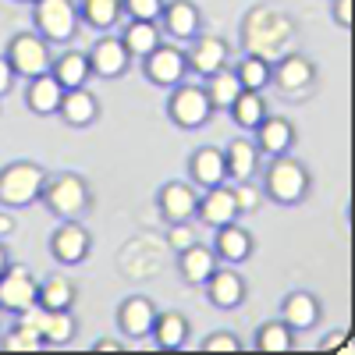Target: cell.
Listing matches in <instances>:
<instances>
[{
    "label": "cell",
    "instance_id": "cell-41",
    "mask_svg": "<svg viewBox=\"0 0 355 355\" xmlns=\"http://www.w3.org/2000/svg\"><path fill=\"white\" fill-rule=\"evenodd\" d=\"M15 82H18V75H15L11 61H8L4 53H0V96H8L11 89H15Z\"/></svg>",
    "mask_w": 355,
    "mask_h": 355
},
{
    "label": "cell",
    "instance_id": "cell-19",
    "mask_svg": "<svg viewBox=\"0 0 355 355\" xmlns=\"http://www.w3.org/2000/svg\"><path fill=\"white\" fill-rule=\"evenodd\" d=\"M313 78H316V68H313V61L306 53H288L284 61L274 68V75H270V82L288 96L306 93V89L313 85Z\"/></svg>",
    "mask_w": 355,
    "mask_h": 355
},
{
    "label": "cell",
    "instance_id": "cell-40",
    "mask_svg": "<svg viewBox=\"0 0 355 355\" xmlns=\"http://www.w3.org/2000/svg\"><path fill=\"white\" fill-rule=\"evenodd\" d=\"M202 352H242V341L231 331H217V334H210L202 341Z\"/></svg>",
    "mask_w": 355,
    "mask_h": 355
},
{
    "label": "cell",
    "instance_id": "cell-10",
    "mask_svg": "<svg viewBox=\"0 0 355 355\" xmlns=\"http://www.w3.org/2000/svg\"><path fill=\"white\" fill-rule=\"evenodd\" d=\"M160 33H167L178 43H192L202 33V15L192 0H171L160 11Z\"/></svg>",
    "mask_w": 355,
    "mask_h": 355
},
{
    "label": "cell",
    "instance_id": "cell-34",
    "mask_svg": "<svg viewBox=\"0 0 355 355\" xmlns=\"http://www.w3.org/2000/svg\"><path fill=\"white\" fill-rule=\"evenodd\" d=\"M234 75H239L242 89H252V93H263L266 85H270V75H274V64L266 61L263 53H245L239 68H231Z\"/></svg>",
    "mask_w": 355,
    "mask_h": 355
},
{
    "label": "cell",
    "instance_id": "cell-42",
    "mask_svg": "<svg viewBox=\"0 0 355 355\" xmlns=\"http://www.w3.org/2000/svg\"><path fill=\"white\" fill-rule=\"evenodd\" d=\"M334 21L341 28H352V0H334Z\"/></svg>",
    "mask_w": 355,
    "mask_h": 355
},
{
    "label": "cell",
    "instance_id": "cell-21",
    "mask_svg": "<svg viewBox=\"0 0 355 355\" xmlns=\"http://www.w3.org/2000/svg\"><path fill=\"white\" fill-rule=\"evenodd\" d=\"M189 174L196 189H214L227 182V164H224V150L217 146H199L189 160Z\"/></svg>",
    "mask_w": 355,
    "mask_h": 355
},
{
    "label": "cell",
    "instance_id": "cell-1",
    "mask_svg": "<svg viewBox=\"0 0 355 355\" xmlns=\"http://www.w3.org/2000/svg\"><path fill=\"white\" fill-rule=\"evenodd\" d=\"M309 185H313V178H309L306 164H299L295 157L284 153V157H274L270 167H266L263 196L281 202V206H299L309 196Z\"/></svg>",
    "mask_w": 355,
    "mask_h": 355
},
{
    "label": "cell",
    "instance_id": "cell-20",
    "mask_svg": "<svg viewBox=\"0 0 355 355\" xmlns=\"http://www.w3.org/2000/svg\"><path fill=\"white\" fill-rule=\"evenodd\" d=\"M259 160H263V153L256 150V142L245 139V135L231 139L224 146V164H227L231 182H252V178L259 174Z\"/></svg>",
    "mask_w": 355,
    "mask_h": 355
},
{
    "label": "cell",
    "instance_id": "cell-26",
    "mask_svg": "<svg viewBox=\"0 0 355 355\" xmlns=\"http://www.w3.org/2000/svg\"><path fill=\"white\" fill-rule=\"evenodd\" d=\"M50 75L61 82L64 89H78V85H89L93 71H89V57L78 53V50H64L61 57L50 61Z\"/></svg>",
    "mask_w": 355,
    "mask_h": 355
},
{
    "label": "cell",
    "instance_id": "cell-23",
    "mask_svg": "<svg viewBox=\"0 0 355 355\" xmlns=\"http://www.w3.org/2000/svg\"><path fill=\"white\" fill-rule=\"evenodd\" d=\"M214 231H217V234H214V252H217V259L239 266V263H245V259L252 256V234H249L239 220H231V224H224V227H214Z\"/></svg>",
    "mask_w": 355,
    "mask_h": 355
},
{
    "label": "cell",
    "instance_id": "cell-36",
    "mask_svg": "<svg viewBox=\"0 0 355 355\" xmlns=\"http://www.w3.org/2000/svg\"><path fill=\"white\" fill-rule=\"evenodd\" d=\"M43 348V338L33 331V327H28V323H15V327H11V334L4 338V352H40Z\"/></svg>",
    "mask_w": 355,
    "mask_h": 355
},
{
    "label": "cell",
    "instance_id": "cell-29",
    "mask_svg": "<svg viewBox=\"0 0 355 355\" xmlns=\"http://www.w3.org/2000/svg\"><path fill=\"white\" fill-rule=\"evenodd\" d=\"M75 331L78 323L71 316V309H50L43 327H40V338H43V348H64L75 341Z\"/></svg>",
    "mask_w": 355,
    "mask_h": 355
},
{
    "label": "cell",
    "instance_id": "cell-17",
    "mask_svg": "<svg viewBox=\"0 0 355 355\" xmlns=\"http://www.w3.org/2000/svg\"><path fill=\"white\" fill-rule=\"evenodd\" d=\"M252 132H256V139H252L256 150L263 157H270V160L274 157H284L291 146H295V128H291L288 117H270V114H266Z\"/></svg>",
    "mask_w": 355,
    "mask_h": 355
},
{
    "label": "cell",
    "instance_id": "cell-24",
    "mask_svg": "<svg viewBox=\"0 0 355 355\" xmlns=\"http://www.w3.org/2000/svg\"><path fill=\"white\" fill-rule=\"evenodd\" d=\"M61 96H64V85L57 82L50 71L36 75V78H28V89H25V103L33 114L40 117H53L57 107H61Z\"/></svg>",
    "mask_w": 355,
    "mask_h": 355
},
{
    "label": "cell",
    "instance_id": "cell-8",
    "mask_svg": "<svg viewBox=\"0 0 355 355\" xmlns=\"http://www.w3.org/2000/svg\"><path fill=\"white\" fill-rule=\"evenodd\" d=\"M142 71L153 85L160 89H171L178 82L189 78V61H185V50L182 46H171V43H160L157 50H150L142 57Z\"/></svg>",
    "mask_w": 355,
    "mask_h": 355
},
{
    "label": "cell",
    "instance_id": "cell-4",
    "mask_svg": "<svg viewBox=\"0 0 355 355\" xmlns=\"http://www.w3.org/2000/svg\"><path fill=\"white\" fill-rule=\"evenodd\" d=\"M167 117H171V125L185 128V132L202 128V125L214 117V107H210V96H206V89H202L199 82H178V85H171Z\"/></svg>",
    "mask_w": 355,
    "mask_h": 355
},
{
    "label": "cell",
    "instance_id": "cell-25",
    "mask_svg": "<svg viewBox=\"0 0 355 355\" xmlns=\"http://www.w3.org/2000/svg\"><path fill=\"white\" fill-rule=\"evenodd\" d=\"M217 266H220V259H217V252L210 245H199L196 242V245L178 252V270H182V277L189 284H206V277H210Z\"/></svg>",
    "mask_w": 355,
    "mask_h": 355
},
{
    "label": "cell",
    "instance_id": "cell-28",
    "mask_svg": "<svg viewBox=\"0 0 355 355\" xmlns=\"http://www.w3.org/2000/svg\"><path fill=\"white\" fill-rule=\"evenodd\" d=\"M150 338H153L164 352L185 348V341H189V320H185L182 313H157V323H153Z\"/></svg>",
    "mask_w": 355,
    "mask_h": 355
},
{
    "label": "cell",
    "instance_id": "cell-35",
    "mask_svg": "<svg viewBox=\"0 0 355 355\" xmlns=\"http://www.w3.org/2000/svg\"><path fill=\"white\" fill-rule=\"evenodd\" d=\"M75 299H78V288L68 277H46V281H40L36 302H43L46 309H71Z\"/></svg>",
    "mask_w": 355,
    "mask_h": 355
},
{
    "label": "cell",
    "instance_id": "cell-12",
    "mask_svg": "<svg viewBox=\"0 0 355 355\" xmlns=\"http://www.w3.org/2000/svg\"><path fill=\"white\" fill-rule=\"evenodd\" d=\"M157 302L146 299V295H128V299L117 306V331L125 338H150L153 323H157Z\"/></svg>",
    "mask_w": 355,
    "mask_h": 355
},
{
    "label": "cell",
    "instance_id": "cell-45",
    "mask_svg": "<svg viewBox=\"0 0 355 355\" xmlns=\"http://www.w3.org/2000/svg\"><path fill=\"white\" fill-rule=\"evenodd\" d=\"M93 348H96V352H121V341H110V338H103V341H96Z\"/></svg>",
    "mask_w": 355,
    "mask_h": 355
},
{
    "label": "cell",
    "instance_id": "cell-5",
    "mask_svg": "<svg viewBox=\"0 0 355 355\" xmlns=\"http://www.w3.org/2000/svg\"><path fill=\"white\" fill-rule=\"evenodd\" d=\"M33 21H36V33L46 43H68V40H75L82 18H78L75 0H36Z\"/></svg>",
    "mask_w": 355,
    "mask_h": 355
},
{
    "label": "cell",
    "instance_id": "cell-3",
    "mask_svg": "<svg viewBox=\"0 0 355 355\" xmlns=\"http://www.w3.org/2000/svg\"><path fill=\"white\" fill-rule=\"evenodd\" d=\"M46 202V210L53 217H61V220H78L85 210H89V202H93V192H89V182L82 174H57V178H46V185H43V196Z\"/></svg>",
    "mask_w": 355,
    "mask_h": 355
},
{
    "label": "cell",
    "instance_id": "cell-37",
    "mask_svg": "<svg viewBox=\"0 0 355 355\" xmlns=\"http://www.w3.org/2000/svg\"><path fill=\"white\" fill-rule=\"evenodd\" d=\"M164 4H167V0H121V11L132 21H160Z\"/></svg>",
    "mask_w": 355,
    "mask_h": 355
},
{
    "label": "cell",
    "instance_id": "cell-39",
    "mask_svg": "<svg viewBox=\"0 0 355 355\" xmlns=\"http://www.w3.org/2000/svg\"><path fill=\"white\" fill-rule=\"evenodd\" d=\"M199 239H196V227L189 224V220H174L171 227H167V245L174 249V252H182V249H189V245H196Z\"/></svg>",
    "mask_w": 355,
    "mask_h": 355
},
{
    "label": "cell",
    "instance_id": "cell-46",
    "mask_svg": "<svg viewBox=\"0 0 355 355\" xmlns=\"http://www.w3.org/2000/svg\"><path fill=\"white\" fill-rule=\"evenodd\" d=\"M8 270V249H4V242H0V274Z\"/></svg>",
    "mask_w": 355,
    "mask_h": 355
},
{
    "label": "cell",
    "instance_id": "cell-27",
    "mask_svg": "<svg viewBox=\"0 0 355 355\" xmlns=\"http://www.w3.org/2000/svg\"><path fill=\"white\" fill-rule=\"evenodd\" d=\"M117 40L125 43V50L132 57H146L150 50H157L164 43V33H160V21H128Z\"/></svg>",
    "mask_w": 355,
    "mask_h": 355
},
{
    "label": "cell",
    "instance_id": "cell-38",
    "mask_svg": "<svg viewBox=\"0 0 355 355\" xmlns=\"http://www.w3.org/2000/svg\"><path fill=\"white\" fill-rule=\"evenodd\" d=\"M234 202H239V214H252L259 210V202H263V189H256L252 182H234Z\"/></svg>",
    "mask_w": 355,
    "mask_h": 355
},
{
    "label": "cell",
    "instance_id": "cell-32",
    "mask_svg": "<svg viewBox=\"0 0 355 355\" xmlns=\"http://www.w3.org/2000/svg\"><path fill=\"white\" fill-rule=\"evenodd\" d=\"M256 352H270V355H284L295 348V331L288 327V323L277 316V320H266L263 327L256 331Z\"/></svg>",
    "mask_w": 355,
    "mask_h": 355
},
{
    "label": "cell",
    "instance_id": "cell-43",
    "mask_svg": "<svg viewBox=\"0 0 355 355\" xmlns=\"http://www.w3.org/2000/svg\"><path fill=\"white\" fill-rule=\"evenodd\" d=\"M345 338H348V331H331L327 338L320 341V348H323V352H338V345H341Z\"/></svg>",
    "mask_w": 355,
    "mask_h": 355
},
{
    "label": "cell",
    "instance_id": "cell-14",
    "mask_svg": "<svg viewBox=\"0 0 355 355\" xmlns=\"http://www.w3.org/2000/svg\"><path fill=\"white\" fill-rule=\"evenodd\" d=\"M196 217H199L206 227H224V224H231V220L242 217V214H239V202H234V192L227 189V182L199 192Z\"/></svg>",
    "mask_w": 355,
    "mask_h": 355
},
{
    "label": "cell",
    "instance_id": "cell-6",
    "mask_svg": "<svg viewBox=\"0 0 355 355\" xmlns=\"http://www.w3.org/2000/svg\"><path fill=\"white\" fill-rule=\"evenodd\" d=\"M4 57L11 61L18 78H36V75L50 71V61H53L50 43L40 33H18V36H11Z\"/></svg>",
    "mask_w": 355,
    "mask_h": 355
},
{
    "label": "cell",
    "instance_id": "cell-18",
    "mask_svg": "<svg viewBox=\"0 0 355 355\" xmlns=\"http://www.w3.org/2000/svg\"><path fill=\"white\" fill-rule=\"evenodd\" d=\"M57 117L71 128H89L100 117V100L89 93V85H78V89H64L61 96V107H57Z\"/></svg>",
    "mask_w": 355,
    "mask_h": 355
},
{
    "label": "cell",
    "instance_id": "cell-2",
    "mask_svg": "<svg viewBox=\"0 0 355 355\" xmlns=\"http://www.w3.org/2000/svg\"><path fill=\"white\" fill-rule=\"evenodd\" d=\"M46 171L33 160H15L0 171V206L4 210H25L43 196Z\"/></svg>",
    "mask_w": 355,
    "mask_h": 355
},
{
    "label": "cell",
    "instance_id": "cell-44",
    "mask_svg": "<svg viewBox=\"0 0 355 355\" xmlns=\"http://www.w3.org/2000/svg\"><path fill=\"white\" fill-rule=\"evenodd\" d=\"M15 227H18L15 214H0V242H4L8 234H15Z\"/></svg>",
    "mask_w": 355,
    "mask_h": 355
},
{
    "label": "cell",
    "instance_id": "cell-7",
    "mask_svg": "<svg viewBox=\"0 0 355 355\" xmlns=\"http://www.w3.org/2000/svg\"><path fill=\"white\" fill-rule=\"evenodd\" d=\"M40 281L25 263H8V270L0 274V313H21L36 302Z\"/></svg>",
    "mask_w": 355,
    "mask_h": 355
},
{
    "label": "cell",
    "instance_id": "cell-33",
    "mask_svg": "<svg viewBox=\"0 0 355 355\" xmlns=\"http://www.w3.org/2000/svg\"><path fill=\"white\" fill-rule=\"evenodd\" d=\"M227 114H231V121L239 125V128H245V132H252L263 117H266V100H263V93H252V89H242L239 93V100H234L231 107H227Z\"/></svg>",
    "mask_w": 355,
    "mask_h": 355
},
{
    "label": "cell",
    "instance_id": "cell-31",
    "mask_svg": "<svg viewBox=\"0 0 355 355\" xmlns=\"http://www.w3.org/2000/svg\"><path fill=\"white\" fill-rule=\"evenodd\" d=\"M202 82H206L202 89H206V96H210L214 110H227L242 93V82H239V75H234L231 68H220V71H214L210 78H202Z\"/></svg>",
    "mask_w": 355,
    "mask_h": 355
},
{
    "label": "cell",
    "instance_id": "cell-11",
    "mask_svg": "<svg viewBox=\"0 0 355 355\" xmlns=\"http://www.w3.org/2000/svg\"><path fill=\"white\" fill-rule=\"evenodd\" d=\"M185 61H189V75H199V78H210L214 71L227 68L231 61V50L220 36H196L192 46L185 50Z\"/></svg>",
    "mask_w": 355,
    "mask_h": 355
},
{
    "label": "cell",
    "instance_id": "cell-9",
    "mask_svg": "<svg viewBox=\"0 0 355 355\" xmlns=\"http://www.w3.org/2000/svg\"><path fill=\"white\" fill-rule=\"evenodd\" d=\"M89 249H93V239H89V231L78 224V220H64L61 227L53 231L50 239V252L61 266H78L89 259Z\"/></svg>",
    "mask_w": 355,
    "mask_h": 355
},
{
    "label": "cell",
    "instance_id": "cell-13",
    "mask_svg": "<svg viewBox=\"0 0 355 355\" xmlns=\"http://www.w3.org/2000/svg\"><path fill=\"white\" fill-rule=\"evenodd\" d=\"M85 57H89V71H93L96 78H117V75H125L128 64H132V53L125 50V43L117 36L96 40Z\"/></svg>",
    "mask_w": 355,
    "mask_h": 355
},
{
    "label": "cell",
    "instance_id": "cell-30",
    "mask_svg": "<svg viewBox=\"0 0 355 355\" xmlns=\"http://www.w3.org/2000/svg\"><path fill=\"white\" fill-rule=\"evenodd\" d=\"M121 0H82L78 4V18L96 28V33H110V28L121 21Z\"/></svg>",
    "mask_w": 355,
    "mask_h": 355
},
{
    "label": "cell",
    "instance_id": "cell-47",
    "mask_svg": "<svg viewBox=\"0 0 355 355\" xmlns=\"http://www.w3.org/2000/svg\"><path fill=\"white\" fill-rule=\"evenodd\" d=\"M18 4H36V0H18Z\"/></svg>",
    "mask_w": 355,
    "mask_h": 355
},
{
    "label": "cell",
    "instance_id": "cell-15",
    "mask_svg": "<svg viewBox=\"0 0 355 355\" xmlns=\"http://www.w3.org/2000/svg\"><path fill=\"white\" fill-rule=\"evenodd\" d=\"M157 206H160V217H164L167 224H174V220H192V217H196V206H199V189H196L192 182H167V185L160 189Z\"/></svg>",
    "mask_w": 355,
    "mask_h": 355
},
{
    "label": "cell",
    "instance_id": "cell-16",
    "mask_svg": "<svg viewBox=\"0 0 355 355\" xmlns=\"http://www.w3.org/2000/svg\"><path fill=\"white\" fill-rule=\"evenodd\" d=\"M206 299H210L217 309H239L245 302V277L239 270H231V266H217V270L206 277Z\"/></svg>",
    "mask_w": 355,
    "mask_h": 355
},
{
    "label": "cell",
    "instance_id": "cell-22",
    "mask_svg": "<svg viewBox=\"0 0 355 355\" xmlns=\"http://www.w3.org/2000/svg\"><path fill=\"white\" fill-rule=\"evenodd\" d=\"M281 320L288 323L295 334L313 331L320 323V299L313 291H288L284 302H281Z\"/></svg>",
    "mask_w": 355,
    "mask_h": 355
}]
</instances>
